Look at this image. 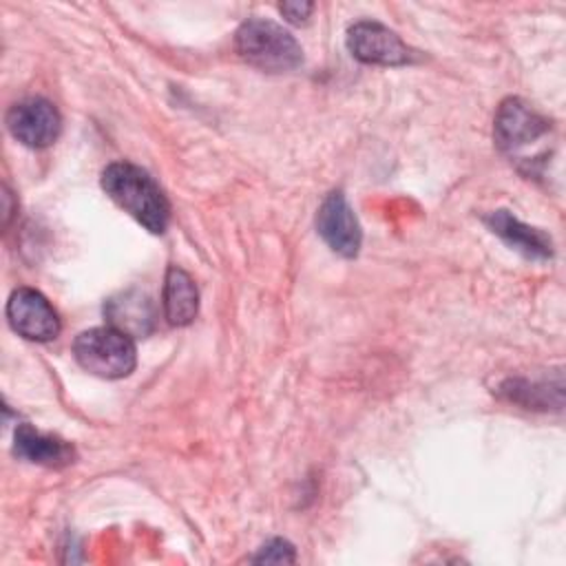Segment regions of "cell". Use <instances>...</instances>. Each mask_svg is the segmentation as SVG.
I'll return each mask as SVG.
<instances>
[{
  "label": "cell",
  "instance_id": "6da1fadb",
  "mask_svg": "<svg viewBox=\"0 0 566 566\" xmlns=\"http://www.w3.org/2000/svg\"><path fill=\"white\" fill-rule=\"evenodd\" d=\"M104 192L146 230L161 234L170 221V203L159 184L139 166L113 161L102 170Z\"/></svg>",
  "mask_w": 566,
  "mask_h": 566
},
{
  "label": "cell",
  "instance_id": "7a4b0ae2",
  "mask_svg": "<svg viewBox=\"0 0 566 566\" xmlns=\"http://www.w3.org/2000/svg\"><path fill=\"white\" fill-rule=\"evenodd\" d=\"M237 53L252 66L270 73L292 71L303 62V49L281 24L263 18L245 20L234 33Z\"/></svg>",
  "mask_w": 566,
  "mask_h": 566
},
{
  "label": "cell",
  "instance_id": "3957f363",
  "mask_svg": "<svg viewBox=\"0 0 566 566\" xmlns=\"http://www.w3.org/2000/svg\"><path fill=\"white\" fill-rule=\"evenodd\" d=\"M73 356L82 369L99 378H124L137 365V347L133 336L106 325L93 327L75 336Z\"/></svg>",
  "mask_w": 566,
  "mask_h": 566
},
{
  "label": "cell",
  "instance_id": "277c9868",
  "mask_svg": "<svg viewBox=\"0 0 566 566\" xmlns=\"http://www.w3.org/2000/svg\"><path fill=\"white\" fill-rule=\"evenodd\" d=\"M548 119L533 111L524 99L506 97L495 113L493 137L497 148L511 157V161H520L531 144H537L548 135Z\"/></svg>",
  "mask_w": 566,
  "mask_h": 566
},
{
  "label": "cell",
  "instance_id": "5b68a950",
  "mask_svg": "<svg viewBox=\"0 0 566 566\" xmlns=\"http://www.w3.org/2000/svg\"><path fill=\"white\" fill-rule=\"evenodd\" d=\"M347 49L358 62L378 66H402L418 57L396 31L376 20L354 22L347 29Z\"/></svg>",
  "mask_w": 566,
  "mask_h": 566
},
{
  "label": "cell",
  "instance_id": "8992f818",
  "mask_svg": "<svg viewBox=\"0 0 566 566\" xmlns=\"http://www.w3.org/2000/svg\"><path fill=\"white\" fill-rule=\"evenodd\" d=\"M7 318L13 332L35 343L53 340L62 329L53 305L33 287H18L11 292L7 301Z\"/></svg>",
  "mask_w": 566,
  "mask_h": 566
},
{
  "label": "cell",
  "instance_id": "52a82bcc",
  "mask_svg": "<svg viewBox=\"0 0 566 566\" xmlns=\"http://www.w3.org/2000/svg\"><path fill=\"white\" fill-rule=\"evenodd\" d=\"M7 128L29 148H46L60 137L62 117L49 99L27 97L9 108Z\"/></svg>",
  "mask_w": 566,
  "mask_h": 566
},
{
  "label": "cell",
  "instance_id": "ba28073f",
  "mask_svg": "<svg viewBox=\"0 0 566 566\" xmlns=\"http://www.w3.org/2000/svg\"><path fill=\"white\" fill-rule=\"evenodd\" d=\"M316 230H318L321 239L336 254H340L345 259H352L358 254L363 232H360V226H358V219H356L352 206L347 203V199L340 190H334L323 199V203L316 212Z\"/></svg>",
  "mask_w": 566,
  "mask_h": 566
},
{
  "label": "cell",
  "instance_id": "9c48e42d",
  "mask_svg": "<svg viewBox=\"0 0 566 566\" xmlns=\"http://www.w3.org/2000/svg\"><path fill=\"white\" fill-rule=\"evenodd\" d=\"M484 223L495 232L502 241H506L513 250L522 252L528 259H551L553 256V241L539 228H531L515 219L506 210H493L484 214Z\"/></svg>",
  "mask_w": 566,
  "mask_h": 566
},
{
  "label": "cell",
  "instance_id": "30bf717a",
  "mask_svg": "<svg viewBox=\"0 0 566 566\" xmlns=\"http://www.w3.org/2000/svg\"><path fill=\"white\" fill-rule=\"evenodd\" d=\"M13 451L18 458H24L33 464H42V467H51V469L66 467L75 460V449L66 440H62L57 436L42 433L27 422L18 424V429H15Z\"/></svg>",
  "mask_w": 566,
  "mask_h": 566
},
{
  "label": "cell",
  "instance_id": "8fae6325",
  "mask_svg": "<svg viewBox=\"0 0 566 566\" xmlns=\"http://www.w3.org/2000/svg\"><path fill=\"white\" fill-rule=\"evenodd\" d=\"M104 314L111 327L128 336H146L155 325L153 301L139 290H126L117 296H111L104 305Z\"/></svg>",
  "mask_w": 566,
  "mask_h": 566
},
{
  "label": "cell",
  "instance_id": "7c38bea8",
  "mask_svg": "<svg viewBox=\"0 0 566 566\" xmlns=\"http://www.w3.org/2000/svg\"><path fill=\"white\" fill-rule=\"evenodd\" d=\"M199 312V292L190 274L170 265L164 276V316L170 325H188Z\"/></svg>",
  "mask_w": 566,
  "mask_h": 566
},
{
  "label": "cell",
  "instance_id": "4fadbf2b",
  "mask_svg": "<svg viewBox=\"0 0 566 566\" xmlns=\"http://www.w3.org/2000/svg\"><path fill=\"white\" fill-rule=\"evenodd\" d=\"M296 559V553H294V546L281 537H274L270 542H265L259 553L252 557V562H274V564H292Z\"/></svg>",
  "mask_w": 566,
  "mask_h": 566
},
{
  "label": "cell",
  "instance_id": "5bb4252c",
  "mask_svg": "<svg viewBox=\"0 0 566 566\" xmlns=\"http://www.w3.org/2000/svg\"><path fill=\"white\" fill-rule=\"evenodd\" d=\"M312 9H314L312 2H283V4L279 7V11H281L290 22H294V24L305 22L307 15L312 13Z\"/></svg>",
  "mask_w": 566,
  "mask_h": 566
}]
</instances>
